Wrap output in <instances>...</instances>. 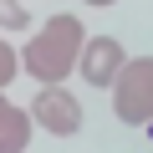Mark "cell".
<instances>
[{
  "mask_svg": "<svg viewBox=\"0 0 153 153\" xmlns=\"http://www.w3.org/2000/svg\"><path fill=\"white\" fill-rule=\"evenodd\" d=\"M31 123H41V133L71 138L76 128H82V102H76L66 87H41L36 102H31Z\"/></svg>",
  "mask_w": 153,
  "mask_h": 153,
  "instance_id": "3957f363",
  "label": "cell"
},
{
  "mask_svg": "<svg viewBox=\"0 0 153 153\" xmlns=\"http://www.w3.org/2000/svg\"><path fill=\"white\" fill-rule=\"evenodd\" d=\"M82 46H87L82 21H76L71 10H56V16L21 46V71H31L41 87H61L66 76H71V66L82 61Z\"/></svg>",
  "mask_w": 153,
  "mask_h": 153,
  "instance_id": "6da1fadb",
  "label": "cell"
},
{
  "mask_svg": "<svg viewBox=\"0 0 153 153\" xmlns=\"http://www.w3.org/2000/svg\"><path fill=\"white\" fill-rule=\"evenodd\" d=\"M112 112L123 123H153V56H128L112 82Z\"/></svg>",
  "mask_w": 153,
  "mask_h": 153,
  "instance_id": "7a4b0ae2",
  "label": "cell"
},
{
  "mask_svg": "<svg viewBox=\"0 0 153 153\" xmlns=\"http://www.w3.org/2000/svg\"><path fill=\"white\" fill-rule=\"evenodd\" d=\"M26 143H31V112L5 102V112H0V153H26Z\"/></svg>",
  "mask_w": 153,
  "mask_h": 153,
  "instance_id": "5b68a950",
  "label": "cell"
},
{
  "mask_svg": "<svg viewBox=\"0 0 153 153\" xmlns=\"http://www.w3.org/2000/svg\"><path fill=\"white\" fill-rule=\"evenodd\" d=\"M82 82H92V87H112L117 82V71L128 66V56H123V46L112 41V36H92L87 46H82Z\"/></svg>",
  "mask_w": 153,
  "mask_h": 153,
  "instance_id": "277c9868",
  "label": "cell"
},
{
  "mask_svg": "<svg viewBox=\"0 0 153 153\" xmlns=\"http://www.w3.org/2000/svg\"><path fill=\"white\" fill-rule=\"evenodd\" d=\"M0 112H5V92H0Z\"/></svg>",
  "mask_w": 153,
  "mask_h": 153,
  "instance_id": "ba28073f",
  "label": "cell"
},
{
  "mask_svg": "<svg viewBox=\"0 0 153 153\" xmlns=\"http://www.w3.org/2000/svg\"><path fill=\"white\" fill-rule=\"evenodd\" d=\"M16 71H21V51H10L5 41H0V92L16 82Z\"/></svg>",
  "mask_w": 153,
  "mask_h": 153,
  "instance_id": "52a82bcc",
  "label": "cell"
},
{
  "mask_svg": "<svg viewBox=\"0 0 153 153\" xmlns=\"http://www.w3.org/2000/svg\"><path fill=\"white\" fill-rule=\"evenodd\" d=\"M31 26V5L21 0H0V31H26Z\"/></svg>",
  "mask_w": 153,
  "mask_h": 153,
  "instance_id": "8992f818",
  "label": "cell"
}]
</instances>
